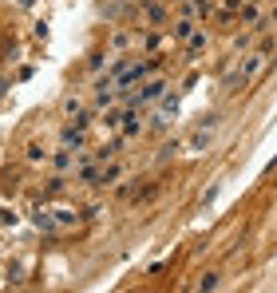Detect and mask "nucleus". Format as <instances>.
Masks as SVG:
<instances>
[{
  "mask_svg": "<svg viewBox=\"0 0 277 293\" xmlns=\"http://www.w3.org/2000/svg\"><path fill=\"white\" fill-rule=\"evenodd\" d=\"M186 52H190V59L198 56V52H206V32H190V44H186Z\"/></svg>",
  "mask_w": 277,
  "mask_h": 293,
  "instance_id": "2",
  "label": "nucleus"
},
{
  "mask_svg": "<svg viewBox=\"0 0 277 293\" xmlns=\"http://www.w3.org/2000/svg\"><path fill=\"white\" fill-rule=\"evenodd\" d=\"M52 163H55V167H59V171H63V167H71V155H67V151H59V155H55Z\"/></svg>",
  "mask_w": 277,
  "mask_h": 293,
  "instance_id": "9",
  "label": "nucleus"
},
{
  "mask_svg": "<svg viewBox=\"0 0 277 293\" xmlns=\"http://www.w3.org/2000/svg\"><path fill=\"white\" fill-rule=\"evenodd\" d=\"M163 79H155V83H147V91H143V95H139V99H135V107H139V103H155V99H159V95H163Z\"/></svg>",
  "mask_w": 277,
  "mask_h": 293,
  "instance_id": "1",
  "label": "nucleus"
},
{
  "mask_svg": "<svg viewBox=\"0 0 277 293\" xmlns=\"http://www.w3.org/2000/svg\"><path fill=\"white\" fill-rule=\"evenodd\" d=\"M234 8H242V0H226V12H234Z\"/></svg>",
  "mask_w": 277,
  "mask_h": 293,
  "instance_id": "12",
  "label": "nucleus"
},
{
  "mask_svg": "<svg viewBox=\"0 0 277 293\" xmlns=\"http://www.w3.org/2000/svg\"><path fill=\"white\" fill-rule=\"evenodd\" d=\"M242 83H246V75H242V71H234V75H226V79H222V87H226L230 95H234V91H242Z\"/></svg>",
  "mask_w": 277,
  "mask_h": 293,
  "instance_id": "4",
  "label": "nucleus"
},
{
  "mask_svg": "<svg viewBox=\"0 0 277 293\" xmlns=\"http://www.w3.org/2000/svg\"><path fill=\"white\" fill-rule=\"evenodd\" d=\"M206 147H210V139H206V135H194V139H190V151H194V155H202Z\"/></svg>",
  "mask_w": 277,
  "mask_h": 293,
  "instance_id": "6",
  "label": "nucleus"
},
{
  "mask_svg": "<svg viewBox=\"0 0 277 293\" xmlns=\"http://www.w3.org/2000/svg\"><path fill=\"white\" fill-rule=\"evenodd\" d=\"M222 194V182H214V186H210V190H206V194H202V206H210V202H214V198H218Z\"/></svg>",
  "mask_w": 277,
  "mask_h": 293,
  "instance_id": "8",
  "label": "nucleus"
},
{
  "mask_svg": "<svg viewBox=\"0 0 277 293\" xmlns=\"http://www.w3.org/2000/svg\"><path fill=\"white\" fill-rule=\"evenodd\" d=\"M202 290H218V274H206L202 278Z\"/></svg>",
  "mask_w": 277,
  "mask_h": 293,
  "instance_id": "11",
  "label": "nucleus"
},
{
  "mask_svg": "<svg viewBox=\"0 0 277 293\" xmlns=\"http://www.w3.org/2000/svg\"><path fill=\"white\" fill-rule=\"evenodd\" d=\"M190 32H194V20H178V24H174V36H178V40H186Z\"/></svg>",
  "mask_w": 277,
  "mask_h": 293,
  "instance_id": "5",
  "label": "nucleus"
},
{
  "mask_svg": "<svg viewBox=\"0 0 277 293\" xmlns=\"http://www.w3.org/2000/svg\"><path fill=\"white\" fill-rule=\"evenodd\" d=\"M36 226H40V230H55L52 214H48V210H40V214H36Z\"/></svg>",
  "mask_w": 277,
  "mask_h": 293,
  "instance_id": "7",
  "label": "nucleus"
},
{
  "mask_svg": "<svg viewBox=\"0 0 277 293\" xmlns=\"http://www.w3.org/2000/svg\"><path fill=\"white\" fill-rule=\"evenodd\" d=\"M242 20H246V24H254V28H258V8H246V12H242Z\"/></svg>",
  "mask_w": 277,
  "mask_h": 293,
  "instance_id": "10",
  "label": "nucleus"
},
{
  "mask_svg": "<svg viewBox=\"0 0 277 293\" xmlns=\"http://www.w3.org/2000/svg\"><path fill=\"white\" fill-rule=\"evenodd\" d=\"M274 20H277V12H274Z\"/></svg>",
  "mask_w": 277,
  "mask_h": 293,
  "instance_id": "13",
  "label": "nucleus"
},
{
  "mask_svg": "<svg viewBox=\"0 0 277 293\" xmlns=\"http://www.w3.org/2000/svg\"><path fill=\"white\" fill-rule=\"evenodd\" d=\"M75 178H79V182H99V167H95V163H83V167L75 171Z\"/></svg>",
  "mask_w": 277,
  "mask_h": 293,
  "instance_id": "3",
  "label": "nucleus"
}]
</instances>
